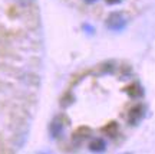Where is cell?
I'll use <instances>...</instances> for the list:
<instances>
[{
    "instance_id": "cell-8",
    "label": "cell",
    "mask_w": 155,
    "mask_h": 154,
    "mask_svg": "<svg viewBox=\"0 0 155 154\" xmlns=\"http://www.w3.org/2000/svg\"><path fill=\"white\" fill-rule=\"evenodd\" d=\"M105 2L108 3V5H118L121 0H105Z\"/></svg>"
},
{
    "instance_id": "cell-5",
    "label": "cell",
    "mask_w": 155,
    "mask_h": 154,
    "mask_svg": "<svg viewBox=\"0 0 155 154\" xmlns=\"http://www.w3.org/2000/svg\"><path fill=\"white\" fill-rule=\"evenodd\" d=\"M63 132V124H62L59 120H55V121L50 124V134L53 138H58Z\"/></svg>"
},
{
    "instance_id": "cell-4",
    "label": "cell",
    "mask_w": 155,
    "mask_h": 154,
    "mask_svg": "<svg viewBox=\"0 0 155 154\" xmlns=\"http://www.w3.org/2000/svg\"><path fill=\"white\" fill-rule=\"evenodd\" d=\"M105 149H106V143L102 138H95V140H92L89 143V150L94 151V153H102V151H105Z\"/></svg>"
},
{
    "instance_id": "cell-2",
    "label": "cell",
    "mask_w": 155,
    "mask_h": 154,
    "mask_svg": "<svg viewBox=\"0 0 155 154\" xmlns=\"http://www.w3.org/2000/svg\"><path fill=\"white\" fill-rule=\"evenodd\" d=\"M145 115V107L144 105H134L131 110L128 111V117H127V121L129 125H138L139 122L142 121V118Z\"/></svg>"
},
{
    "instance_id": "cell-6",
    "label": "cell",
    "mask_w": 155,
    "mask_h": 154,
    "mask_svg": "<svg viewBox=\"0 0 155 154\" xmlns=\"http://www.w3.org/2000/svg\"><path fill=\"white\" fill-rule=\"evenodd\" d=\"M102 131L105 132L106 135H109V137H115L116 132H118V124L116 122H109V124H106L102 128Z\"/></svg>"
},
{
    "instance_id": "cell-9",
    "label": "cell",
    "mask_w": 155,
    "mask_h": 154,
    "mask_svg": "<svg viewBox=\"0 0 155 154\" xmlns=\"http://www.w3.org/2000/svg\"><path fill=\"white\" fill-rule=\"evenodd\" d=\"M85 2H86V3H89V5H91V3H95L96 0H85Z\"/></svg>"
},
{
    "instance_id": "cell-3",
    "label": "cell",
    "mask_w": 155,
    "mask_h": 154,
    "mask_svg": "<svg viewBox=\"0 0 155 154\" xmlns=\"http://www.w3.org/2000/svg\"><path fill=\"white\" fill-rule=\"evenodd\" d=\"M125 92H127L131 98H139V97L144 95V91H142L139 84H131L129 87L125 88Z\"/></svg>"
},
{
    "instance_id": "cell-7",
    "label": "cell",
    "mask_w": 155,
    "mask_h": 154,
    "mask_svg": "<svg viewBox=\"0 0 155 154\" xmlns=\"http://www.w3.org/2000/svg\"><path fill=\"white\" fill-rule=\"evenodd\" d=\"M33 2L35 0H19V3L23 6H28V5H30V3H33Z\"/></svg>"
},
{
    "instance_id": "cell-1",
    "label": "cell",
    "mask_w": 155,
    "mask_h": 154,
    "mask_svg": "<svg viewBox=\"0 0 155 154\" xmlns=\"http://www.w3.org/2000/svg\"><path fill=\"white\" fill-rule=\"evenodd\" d=\"M127 26V20L125 17L122 16L121 13H111L108 19H106V28L114 30V32H119L122 29Z\"/></svg>"
}]
</instances>
